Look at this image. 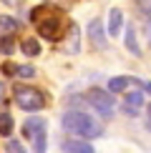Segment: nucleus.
<instances>
[{"label": "nucleus", "mask_w": 151, "mask_h": 153, "mask_svg": "<svg viewBox=\"0 0 151 153\" xmlns=\"http://www.w3.org/2000/svg\"><path fill=\"white\" fill-rule=\"evenodd\" d=\"M18 28H20L18 18H13V15H0V35H15Z\"/></svg>", "instance_id": "obj_9"}, {"label": "nucleus", "mask_w": 151, "mask_h": 153, "mask_svg": "<svg viewBox=\"0 0 151 153\" xmlns=\"http://www.w3.org/2000/svg\"><path fill=\"white\" fill-rule=\"evenodd\" d=\"M61 123H63V128L71 133V136L83 138V141H93V138L103 136V128L96 123V118L88 116V113H83V111H68V113H63Z\"/></svg>", "instance_id": "obj_2"}, {"label": "nucleus", "mask_w": 151, "mask_h": 153, "mask_svg": "<svg viewBox=\"0 0 151 153\" xmlns=\"http://www.w3.org/2000/svg\"><path fill=\"white\" fill-rule=\"evenodd\" d=\"M40 128H46V120H43V118H38V116H35V118L30 116V118L23 123V136H25V138H33Z\"/></svg>", "instance_id": "obj_10"}, {"label": "nucleus", "mask_w": 151, "mask_h": 153, "mask_svg": "<svg viewBox=\"0 0 151 153\" xmlns=\"http://www.w3.org/2000/svg\"><path fill=\"white\" fill-rule=\"evenodd\" d=\"M149 118H151V103H149Z\"/></svg>", "instance_id": "obj_25"}, {"label": "nucleus", "mask_w": 151, "mask_h": 153, "mask_svg": "<svg viewBox=\"0 0 151 153\" xmlns=\"http://www.w3.org/2000/svg\"><path fill=\"white\" fill-rule=\"evenodd\" d=\"M3 3H8V5H15V3H20V0H3Z\"/></svg>", "instance_id": "obj_23"}, {"label": "nucleus", "mask_w": 151, "mask_h": 153, "mask_svg": "<svg viewBox=\"0 0 151 153\" xmlns=\"http://www.w3.org/2000/svg\"><path fill=\"white\" fill-rule=\"evenodd\" d=\"M136 8L141 10L146 18H151V0H136Z\"/></svg>", "instance_id": "obj_18"}, {"label": "nucleus", "mask_w": 151, "mask_h": 153, "mask_svg": "<svg viewBox=\"0 0 151 153\" xmlns=\"http://www.w3.org/2000/svg\"><path fill=\"white\" fill-rule=\"evenodd\" d=\"M5 103H8V91H5V83L0 80V108H3Z\"/></svg>", "instance_id": "obj_20"}, {"label": "nucleus", "mask_w": 151, "mask_h": 153, "mask_svg": "<svg viewBox=\"0 0 151 153\" xmlns=\"http://www.w3.org/2000/svg\"><path fill=\"white\" fill-rule=\"evenodd\" d=\"M3 73L5 75H15V65H13V63H3Z\"/></svg>", "instance_id": "obj_21"}, {"label": "nucleus", "mask_w": 151, "mask_h": 153, "mask_svg": "<svg viewBox=\"0 0 151 153\" xmlns=\"http://www.w3.org/2000/svg\"><path fill=\"white\" fill-rule=\"evenodd\" d=\"M134 83H136V85H141V80L131 78V75H116V78L108 80V93H123L126 88H131Z\"/></svg>", "instance_id": "obj_6"}, {"label": "nucleus", "mask_w": 151, "mask_h": 153, "mask_svg": "<svg viewBox=\"0 0 151 153\" xmlns=\"http://www.w3.org/2000/svg\"><path fill=\"white\" fill-rule=\"evenodd\" d=\"M15 75L23 80H30V78H35V68L33 65H15Z\"/></svg>", "instance_id": "obj_17"}, {"label": "nucleus", "mask_w": 151, "mask_h": 153, "mask_svg": "<svg viewBox=\"0 0 151 153\" xmlns=\"http://www.w3.org/2000/svg\"><path fill=\"white\" fill-rule=\"evenodd\" d=\"M15 50V35H0V53L10 55Z\"/></svg>", "instance_id": "obj_15"}, {"label": "nucleus", "mask_w": 151, "mask_h": 153, "mask_svg": "<svg viewBox=\"0 0 151 153\" xmlns=\"http://www.w3.org/2000/svg\"><path fill=\"white\" fill-rule=\"evenodd\" d=\"M126 105H131V108H141L144 105V93L141 91H131V93H126Z\"/></svg>", "instance_id": "obj_16"}, {"label": "nucleus", "mask_w": 151, "mask_h": 153, "mask_svg": "<svg viewBox=\"0 0 151 153\" xmlns=\"http://www.w3.org/2000/svg\"><path fill=\"white\" fill-rule=\"evenodd\" d=\"M146 30H149V35H151V18H149V23H146Z\"/></svg>", "instance_id": "obj_24"}, {"label": "nucleus", "mask_w": 151, "mask_h": 153, "mask_svg": "<svg viewBox=\"0 0 151 153\" xmlns=\"http://www.w3.org/2000/svg\"><path fill=\"white\" fill-rule=\"evenodd\" d=\"M141 88H144V91H149V93H151V83H141Z\"/></svg>", "instance_id": "obj_22"}, {"label": "nucleus", "mask_w": 151, "mask_h": 153, "mask_svg": "<svg viewBox=\"0 0 151 153\" xmlns=\"http://www.w3.org/2000/svg\"><path fill=\"white\" fill-rule=\"evenodd\" d=\"M13 98H15V105L20 111H28V113L46 108V93L38 91V88H30V85H15L13 88Z\"/></svg>", "instance_id": "obj_3"}, {"label": "nucleus", "mask_w": 151, "mask_h": 153, "mask_svg": "<svg viewBox=\"0 0 151 153\" xmlns=\"http://www.w3.org/2000/svg\"><path fill=\"white\" fill-rule=\"evenodd\" d=\"M20 50L23 55H28V58H35V55H40V43L35 40V38H25L20 43Z\"/></svg>", "instance_id": "obj_12"}, {"label": "nucleus", "mask_w": 151, "mask_h": 153, "mask_svg": "<svg viewBox=\"0 0 151 153\" xmlns=\"http://www.w3.org/2000/svg\"><path fill=\"white\" fill-rule=\"evenodd\" d=\"M121 28H123V13L118 8H111V13H108V35L116 38L121 33Z\"/></svg>", "instance_id": "obj_8"}, {"label": "nucleus", "mask_w": 151, "mask_h": 153, "mask_svg": "<svg viewBox=\"0 0 151 153\" xmlns=\"http://www.w3.org/2000/svg\"><path fill=\"white\" fill-rule=\"evenodd\" d=\"M8 151H10V153H28L18 141H8Z\"/></svg>", "instance_id": "obj_19"}, {"label": "nucleus", "mask_w": 151, "mask_h": 153, "mask_svg": "<svg viewBox=\"0 0 151 153\" xmlns=\"http://www.w3.org/2000/svg\"><path fill=\"white\" fill-rule=\"evenodd\" d=\"M123 43H126V48H129V53H134V55H141V48H138V40H136V28H126V35H123Z\"/></svg>", "instance_id": "obj_11"}, {"label": "nucleus", "mask_w": 151, "mask_h": 153, "mask_svg": "<svg viewBox=\"0 0 151 153\" xmlns=\"http://www.w3.org/2000/svg\"><path fill=\"white\" fill-rule=\"evenodd\" d=\"M86 100L96 108V113L101 118H111L113 111H116V100H113V95L108 91H101V88H93V91H88Z\"/></svg>", "instance_id": "obj_4"}, {"label": "nucleus", "mask_w": 151, "mask_h": 153, "mask_svg": "<svg viewBox=\"0 0 151 153\" xmlns=\"http://www.w3.org/2000/svg\"><path fill=\"white\" fill-rule=\"evenodd\" d=\"M30 20H33L35 30L40 38H46V40H61L63 35L71 30V23H68V18L63 15L58 8H53V5L43 3L38 5V8L30 10Z\"/></svg>", "instance_id": "obj_1"}, {"label": "nucleus", "mask_w": 151, "mask_h": 153, "mask_svg": "<svg viewBox=\"0 0 151 153\" xmlns=\"http://www.w3.org/2000/svg\"><path fill=\"white\" fill-rule=\"evenodd\" d=\"M13 126H15V123H13V116L3 111V113H0V136H3V138H10Z\"/></svg>", "instance_id": "obj_13"}, {"label": "nucleus", "mask_w": 151, "mask_h": 153, "mask_svg": "<svg viewBox=\"0 0 151 153\" xmlns=\"http://www.w3.org/2000/svg\"><path fill=\"white\" fill-rule=\"evenodd\" d=\"M88 40H91L96 48H101V50L108 45V40H106V33H103V23H101L98 18L88 23Z\"/></svg>", "instance_id": "obj_5"}, {"label": "nucleus", "mask_w": 151, "mask_h": 153, "mask_svg": "<svg viewBox=\"0 0 151 153\" xmlns=\"http://www.w3.org/2000/svg\"><path fill=\"white\" fill-rule=\"evenodd\" d=\"M46 143H48V133H46V128H40L33 136V151L35 153H46Z\"/></svg>", "instance_id": "obj_14"}, {"label": "nucleus", "mask_w": 151, "mask_h": 153, "mask_svg": "<svg viewBox=\"0 0 151 153\" xmlns=\"http://www.w3.org/2000/svg\"><path fill=\"white\" fill-rule=\"evenodd\" d=\"M63 153H96L93 146L83 141V138H71V141L63 143Z\"/></svg>", "instance_id": "obj_7"}]
</instances>
